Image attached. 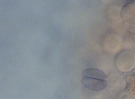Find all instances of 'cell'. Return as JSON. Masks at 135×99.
Listing matches in <instances>:
<instances>
[{
  "label": "cell",
  "instance_id": "cell-1",
  "mask_svg": "<svg viewBox=\"0 0 135 99\" xmlns=\"http://www.w3.org/2000/svg\"><path fill=\"white\" fill-rule=\"evenodd\" d=\"M115 62L117 68L120 71H129L135 67V53L130 49L123 50L117 55Z\"/></svg>",
  "mask_w": 135,
  "mask_h": 99
},
{
  "label": "cell",
  "instance_id": "cell-2",
  "mask_svg": "<svg viewBox=\"0 0 135 99\" xmlns=\"http://www.w3.org/2000/svg\"><path fill=\"white\" fill-rule=\"evenodd\" d=\"M81 82L86 88L94 91H98L104 89L107 85L105 79L89 77H82Z\"/></svg>",
  "mask_w": 135,
  "mask_h": 99
},
{
  "label": "cell",
  "instance_id": "cell-3",
  "mask_svg": "<svg viewBox=\"0 0 135 99\" xmlns=\"http://www.w3.org/2000/svg\"><path fill=\"white\" fill-rule=\"evenodd\" d=\"M121 16L124 22L131 25H135V2L126 4L121 12Z\"/></svg>",
  "mask_w": 135,
  "mask_h": 99
},
{
  "label": "cell",
  "instance_id": "cell-4",
  "mask_svg": "<svg viewBox=\"0 0 135 99\" xmlns=\"http://www.w3.org/2000/svg\"><path fill=\"white\" fill-rule=\"evenodd\" d=\"M106 74L101 70L96 68H89L84 70L82 73V77H89L102 79L107 78Z\"/></svg>",
  "mask_w": 135,
  "mask_h": 99
},
{
  "label": "cell",
  "instance_id": "cell-5",
  "mask_svg": "<svg viewBox=\"0 0 135 99\" xmlns=\"http://www.w3.org/2000/svg\"><path fill=\"white\" fill-rule=\"evenodd\" d=\"M127 90L129 94L135 96V73L131 76L127 84Z\"/></svg>",
  "mask_w": 135,
  "mask_h": 99
},
{
  "label": "cell",
  "instance_id": "cell-6",
  "mask_svg": "<svg viewBox=\"0 0 135 99\" xmlns=\"http://www.w3.org/2000/svg\"><path fill=\"white\" fill-rule=\"evenodd\" d=\"M121 99H135V96L128 94L124 96Z\"/></svg>",
  "mask_w": 135,
  "mask_h": 99
}]
</instances>
